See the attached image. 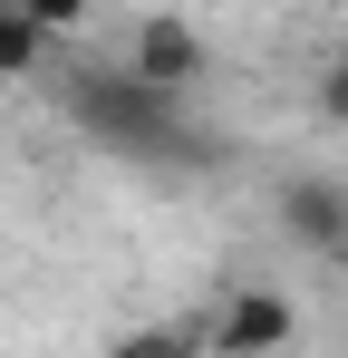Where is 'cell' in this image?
<instances>
[{"instance_id":"obj_1","label":"cell","mask_w":348,"mask_h":358,"mask_svg":"<svg viewBox=\"0 0 348 358\" xmlns=\"http://www.w3.org/2000/svg\"><path fill=\"white\" fill-rule=\"evenodd\" d=\"M68 117L87 126L107 155H136V165H213V126L184 107V87H145L136 68H78L68 78Z\"/></svg>"},{"instance_id":"obj_7","label":"cell","mask_w":348,"mask_h":358,"mask_svg":"<svg viewBox=\"0 0 348 358\" xmlns=\"http://www.w3.org/2000/svg\"><path fill=\"white\" fill-rule=\"evenodd\" d=\"M10 10H20V20H39V29H78V20H87V0H10Z\"/></svg>"},{"instance_id":"obj_2","label":"cell","mask_w":348,"mask_h":358,"mask_svg":"<svg viewBox=\"0 0 348 358\" xmlns=\"http://www.w3.org/2000/svg\"><path fill=\"white\" fill-rule=\"evenodd\" d=\"M281 339H290V300L281 291H232L203 320V358H271Z\"/></svg>"},{"instance_id":"obj_8","label":"cell","mask_w":348,"mask_h":358,"mask_svg":"<svg viewBox=\"0 0 348 358\" xmlns=\"http://www.w3.org/2000/svg\"><path fill=\"white\" fill-rule=\"evenodd\" d=\"M319 107L348 126V59H329V78H319Z\"/></svg>"},{"instance_id":"obj_5","label":"cell","mask_w":348,"mask_h":358,"mask_svg":"<svg viewBox=\"0 0 348 358\" xmlns=\"http://www.w3.org/2000/svg\"><path fill=\"white\" fill-rule=\"evenodd\" d=\"M107 358H203V320H155V329L116 339Z\"/></svg>"},{"instance_id":"obj_6","label":"cell","mask_w":348,"mask_h":358,"mask_svg":"<svg viewBox=\"0 0 348 358\" xmlns=\"http://www.w3.org/2000/svg\"><path fill=\"white\" fill-rule=\"evenodd\" d=\"M39 49H49V29H39V20H20V10L0 0V78H20V68H39Z\"/></svg>"},{"instance_id":"obj_4","label":"cell","mask_w":348,"mask_h":358,"mask_svg":"<svg viewBox=\"0 0 348 358\" xmlns=\"http://www.w3.org/2000/svg\"><path fill=\"white\" fill-rule=\"evenodd\" d=\"M290 233L300 242H348V194L339 184H290Z\"/></svg>"},{"instance_id":"obj_3","label":"cell","mask_w":348,"mask_h":358,"mask_svg":"<svg viewBox=\"0 0 348 358\" xmlns=\"http://www.w3.org/2000/svg\"><path fill=\"white\" fill-rule=\"evenodd\" d=\"M136 78H145V87H194V78H203V39H194V29H184V20H145V29H136Z\"/></svg>"}]
</instances>
